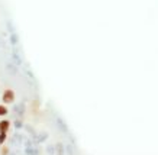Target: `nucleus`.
I'll use <instances>...</instances> for the list:
<instances>
[{
	"mask_svg": "<svg viewBox=\"0 0 158 155\" xmlns=\"http://www.w3.org/2000/svg\"><path fill=\"white\" fill-rule=\"evenodd\" d=\"M1 99H3V102H4L6 104L13 103V102H15V91H13V90H10V88L4 90V93H3Z\"/></svg>",
	"mask_w": 158,
	"mask_h": 155,
	"instance_id": "obj_1",
	"label": "nucleus"
},
{
	"mask_svg": "<svg viewBox=\"0 0 158 155\" xmlns=\"http://www.w3.org/2000/svg\"><path fill=\"white\" fill-rule=\"evenodd\" d=\"M9 128H10V122L6 121V119L0 121V133H7Z\"/></svg>",
	"mask_w": 158,
	"mask_h": 155,
	"instance_id": "obj_2",
	"label": "nucleus"
},
{
	"mask_svg": "<svg viewBox=\"0 0 158 155\" xmlns=\"http://www.w3.org/2000/svg\"><path fill=\"white\" fill-rule=\"evenodd\" d=\"M4 115H7V107L0 104V116H4Z\"/></svg>",
	"mask_w": 158,
	"mask_h": 155,
	"instance_id": "obj_3",
	"label": "nucleus"
},
{
	"mask_svg": "<svg viewBox=\"0 0 158 155\" xmlns=\"http://www.w3.org/2000/svg\"><path fill=\"white\" fill-rule=\"evenodd\" d=\"M6 141V133H0V145H3Z\"/></svg>",
	"mask_w": 158,
	"mask_h": 155,
	"instance_id": "obj_4",
	"label": "nucleus"
},
{
	"mask_svg": "<svg viewBox=\"0 0 158 155\" xmlns=\"http://www.w3.org/2000/svg\"><path fill=\"white\" fill-rule=\"evenodd\" d=\"M7 152H9V149H7V148L4 146V148L1 149V155H7Z\"/></svg>",
	"mask_w": 158,
	"mask_h": 155,
	"instance_id": "obj_5",
	"label": "nucleus"
}]
</instances>
